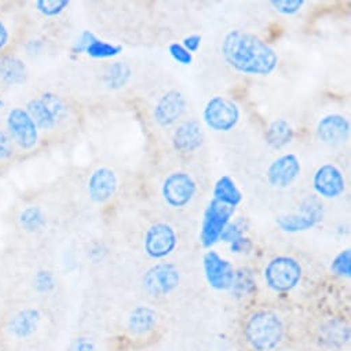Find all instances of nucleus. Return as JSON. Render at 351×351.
<instances>
[{"label":"nucleus","mask_w":351,"mask_h":351,"mask_svg":"<svg viewBox=\"0 0 351 351\" xmlns=\"http://www.w3.org/2000/svg\"><path fill=\"white\" fill-rule=\"evenodd\" d=\"M2 105H3V102H2V101H0V106H2Z\"/></svg>","instance_id":"39"},{"label":"nucleus","mask_w":351,"mask_h":351,"mask_svg":"<svg viewBox=\"0 0 351 351\" xmlns=\"http://www.w3.org/2000/svg\"><path fill=\"white\" fill-rule=\"evenodd\" d=\"M39 321L40 314L38 310L25 308L13 317L10 322V329L17 337H28L38 329Z\"/></svg>","instance_id":"19"},{"label":"nucleus","mask_w":351,"mask_h":351,"mask_svg":"<svg viewBox=\"0 0 351 351\" xmlns=\"http://www.w3.org/2000/svg\"><path fill=\"white\" fill-rule=\"evenodd\" d=\"M330 270L340 277H350L351 276V252L350 250H344L341 252H339L332 265H330Z\"/></svg>","instance_id":"28"},{"label":"nucleus","mask_w":351,"mask_h":351,"mask_svg":"<svg viewBox=\"0 0 351 351\" xmlns=\"http://www.w3.org/2000/svg\"><path fill=\"white\" fill-rule=\"evenodd\" d=\"M236 208L225 206L217 200H211L204 211L203 226L200 240L204 248H211L214 244L221 240V236L225 228L230 223Z\"/></svg>","instance_id":"7"},{"label":"nucleus","mask_w":351,"mask_h":351,"mask_svg":"<svg viewBox=\"0 0 351 351\" xmlns=\"http://www.w3.org/2000/svg\"><path fill=\"white\" fill-rule=\"evenodd\" d=\"M204 134L197 120L184 121L173 131L172 145L181 153H193L203 145Z\"/></svg>","instance_id":"17"},{"label":"nucleus","mask_w":351,"mask_h":351,"mask_svg":"<svg viewBox=\"0 0 351 351\" xmlns=\"http://www.w3.org/2000/svg\"><path fill=\"white\" fill-rule=\"evenodd\" d=\"M128 325L131 332L136 335H143L152 330L153 326L156 325V313L150 307L139 306L131 313Z\"/></svg>","instance_id":"22"},{"label":"nucleus","mask_w":351,"mask_h":351,"mask_svg":"<svg viewBox=\"0 0 351 351\" xmlns=\"http://www.w3.org/2000/svg\"><path fill=\"white\" fill-rule=\"evenodd\" d=\"M169 56L181 65H191L193 62V54H191L180 43H171L168 47Z\"/></svg>","instance_id":"32"},{"label":"nucleus","mask_w":351,"mask_h":351,"mask_svg":"<svg viewBox=\"0 0 351 351\" xmlns=\"http://www.w3.org/2000/svg\"><path fill=\"white\" fill-rule=\"evenodd\" d=\"M203 263H204L206 278L213 288L218 291H225L232 288L236 273L229 261L223 259L215 251H208L204 255Z\"/></svg>","instance_id":"13"},{"label":"nucleus","mask_w":351,"mask_h":351,"mask_svg":"<svg viewBox=\"0 0 351 351\" xmlns=\"http://www.w3.org/2000/svg\"><path fill=\"white\" fill-rule=\"evenodd\" d=\"M186 110V99L181 91L171 90L156 104L153 119L160 127H169L177 123Z\"/></svg>","instance_id":"14"},{"label":"nucleus","mask_w":351,"mask_h":351,"mask_svg":"<svg viewBox=\"0 0 351 351\" xmlns=\"http://www.w3.org/2000/svg\"><path fill=\"white\" fill-rule=\"evenodd\" d=\"M324 218V204L318 196H307L300 204V213L281 215L276 219L277 226L287 233L306 232L317 226Z\"/></svg>","instance_id":"3"},{"label":"nucleus","mask_w":351,"mask_h":351,"mask_svg":"<svg viewBox=\"0 0 351 351\" xmlns=\"http://www.w3.org/2000/svg\"><path fill=\"white\" fill-rule=\"evenodd\" d=\"M232 288L240 295H247V293L252 292L254 288H255V281L252 278L251 271L240 270L239 274H234Z\"/></svg>","instance_id":"29"},{"label":"nucleus","mask_w":351,"mask_h":351,"mask_svg":"<svg viewBox=\"0 0 351 351\" xmlns=\"http://www.w3.org/2000/svg\"><path fill=\"white\" fill-rule=\"evenodd\" d=\"M302 278V266L291 256H277L271 259L265 269L267 285L277 292L293 289Z\"/></svg>","instance_id":"4"},{"label":"nucleus","mask_w":351,"mask_h":351,"mask_svg":"<svg viewBox=\"0 0 351 351\" xmlns=\"http://www.w3.org/2000/svg\"><path fill=\"white\" fill-rule=\"evenodd\" d=\"M131 77V69L125 62H114L105 72V83L112 90L124 87Z\"/></svg>","instance_id":"24"},{"label":"nucleus","mask_w":351,"mask_h":351,"mask_svg":"<svg viewBox=\"0 0 351 351\" xmlns=\"http://www.w3.org/2000/svg\"><path fill=\"white\" fill-rule=\"evenodd\" d=\"M304 0H271L270 5L273 9L284 16H293L302 10Z\"/></svg>","instance_id":"31"},{"label":"nucleus","mask_w":351,"mask_h":351,"mask_svg":"<svg viewBox=\"0 0 351 351\" xmlns=\"http://www.w3.org/2000/svg\"><path fill=\"white\" fill-rule=\"evenodd\" d=\"M0 77L9 84H20L27 77V68L16 57H5L0 61Z\"/></svg>","instance_id":"23"},{"label":"nucleus","mask_w":351,"mask_h":351,"mask_svg":"<svg viewBox=\"0 0 351 351\" xmlns=\"http://www.w3.org/2000/svg\"><path fill=\"white\" fill-rule=\"evenodd\" d=\"M35 285L39 292H49L54 288V277L50 271H39L35 277Z\"/></svg>","instance_id":"34"},{"label":"nucleus","mask_w":351,"mask_h":351,"mask_svg":"<svg viewBox=\"0 0 351 351\" xmlns=\"http://www.w3.org/2000/svg\"><path fill=\"white\" fill-rule=\"evenodd\" d=\"M13 139L12 136L3 131L0 130V160H8L13 156Z\"/></svg>","instance_id":"33"},{"label":"nucleus","mask_w":351,"mask_h":351,"mask_svg":"<svg viewBox=\"0 0 351 351\" xmlns=\"http://www.w3.org/2000/svg\"><path fill=\"white\" fill-rule=\"evenodd\" d=\"M20 222H21V225L25 230L35 232V230H39L45 225L46 218H45V214L40 208L29 207L21 214Z\"/></svg>","instance_id":"27"},{"label":"nucleus","mask_w":351,"mask_h":351,"mask_svg":"<svg viewBox=\"0 0 351 351\" xmlns=\"http://www.w3.org/2000/svg\"><path fill=\"white\" fill-rule=\"evenodd\" d=\"M68 6H69L68 0H39V2H36L38 10H39L42 14L47 16V17L58 16V14L62 13Z\"/></svg>","instance_id":"30"},{"label":"nucleus","mask_w":351,"mask_h":351,"mask_svg":"<svg viewBox=\"0 0 351 351\" xmlns=\"http://www.w3.org/2000/svg\"><path fill=\"white\" fill-rule=\"evenodd\" d=\"M225 61L237 72L250 76H269L278 65V56L259 36L245 31H230L222 42Z\"/></svg>","instance_id":"1"},{"label":"nucleus","mask_w":351,"mask_h":351,"mask_svg":"<svg viewBox=\"0 0 351 351\" xmlns=\"http://www.w3.org/2000/svg\"><path fill=\"white\" fill-rule=\"evenodd\" d=\"M178 236L168 223L158 222L152 225L145 233V252L153 259H162L172 254L177 247Z\"/></svg>","instance_id":"8"},{"label":"nucleus","mask_w":351,"mask_h":351,"mask_svg":"<svg viewBox=\"0 0 351 351\" xmlns=\"http://www.w3.org/2000/svg\"><path fill=\"white\" fill-rule=\"evenodd\" d=\"M196 191V181L185 171L171 172L161 186L162 199L172 208H184L188 206L195 197Z\"/></svg>","instance_id":"6"},{"label":"nucleus","mask_w":351,"mask_h":351,"mask_svg":"<svg viewBox=\"0 0 351 351\" xmlns=\"http://www.w3.org/2000/svg\"><path fill=\"white\" fill-rule=\"evenodd\" d=\"M204 123L217 132H229L240 121V109L229 98L213 97L203 112Z\"/></svg>","instance_id":"5"},{"label":"nucleus","mask_w":351,"mask_h":351,"mask_svg":"<svg viewBox=\"0 0 351 351\" xmlns=\"http://www.w3.org/2000/svg\"><path fill=\"white\" fill-rule=\"evenodd\" d=\"M284 326L277 314L258 311L251 315L245 326V336L251 346L259 351L274 348L282 339Z\"/></svg>","instance_id":"2"},{"label":"nucleus","mask_w":351,"mask_h":351,"mask_svg":"<svg viewBox=\"0 0 351 351\" xmlns=\"http://www.w3.org/2000/svg\"><path fill=\"white\" fill-rule=\"evenodd\" d=\"M146 291L153 296H162L173 291L180 284V271L171 263L153 266L143 277Z\"/></svg>","instance_id":"10"},{"label":"nucleus","mask_w":351,"mask_h":351,"mask_svg":"<svg viewBox=\"0 0 351 351\" xmlns=\"http://www.w3.org/2000/svg\"><path fill=\"white\" fill-rule=\"evenodd\" d=\"M94 39H95V36H94L91 32H84V34L80 36V39L77 40V43H76V46H75V51H79V53L86 51V49L88 47V45H90Z\"/></svg>","instance_id":"36"},{"label":"nucleus","mask_w":351,"mask_h":351,"mask_svg":"<svg viewBox=\"0 0 351 351\" xmlns=\"http://www.w3.org/2000/svg\"><path fill=\"white\" fill-rule=\"evenodd\" d=\"M27 112L35 121L36 127L42 130H50L57 124V119L50 110V108L45 104L42 98H36L28 102Z\"/></svg>","instance_id":"21"},{"label":"nucleus","mask_w":351,"mask_h":351,"mask_svg":"<svg viewBox=\"0 0 351 351\" xmlns=\"http://www.w3.org/2000/svg\"><path fill=\"white\" fill-rule=\"evenodd\" d=\"M121 51H123L121 46L110 45V43L102 42L97 38L86 49V53L93 58H112V57L119 56Z\"/></svg>","instance_id":"25"},{"label":"nucleus","mask_w":351,"mask_h":351,"mask_svg":"<svg viewBox=\"0 0 351 351\" xmlns=\"http://www.w3.org/2000/svg\"><path fill=\"white\" fill-rule=\"evenodd\" d=\"M302 171L300 160L293 153H285L273 160L267 168V182L274 188H288Z\"/></svg>","instance_id":"11"},{"label":"nucleus","mask_w":351,"mask_h":351,"mask_svg":"<svg viewBox=\"0 0 351 351\" xmlns=\"http://www.w3.org/2000/svg\"><path fill=\"white\" fill-rule=\"evenodd\" d=\"M221 240L230 243L232 251H234V252H241L245 250L247 245H250L248 239H244L243 230L236 223H229L225 228V230L221 236Z\"/></svg>","instance_id":"26"},{"label":"nucleus","mask_w":351,"mask_h":351,"mask_svg":"<svg viewBox=\"0 0 351 351\" xmlns=\"http://www.w3.org/2000/svg\"><path fill=\"white\" fill-rule=\"evenodd\" d=\"M8 127L12 139L23 149H32L38 143V127L27 110L13 109L8 117Z\"/></svg>","instance_id":"12"},{"label":"nucleus","mask_w":351,"mask_h":351,"mask_svg":"<svg viewBox=\"0 0 351 351\" xmlns=\"http://www.w3.org/2000/svg\"><path fill=\"white\" fill-rule=\"evenodd\" d=\"M9 40V31L8 28L5 27V24L0 21V50H2L5 47V45L8 43Z\"/></svg>","instance_id":"38"},{"label":"nucleus","mask_w":351,"mask_h":351,"mask_svg":"<svg viewBox=\"0 0 351 351\" xmlns=\"http://www.w3.org/2000/svg\"><path fill=\"white\" fill-rule=\"evenodd\" d=\"M293 128L285 119H276L266 131V141L273 149H282L293 139Z\"/></svg>","instance_id":"20"},{"label":"nucleus","mask_w":351,"mask_h":351,"mask_svg":"<svg viewBox=\"0 0 351 351\" xmlns=\"http://www.w3.org/2000/svg\"><path fill=\"white\" fill-rule=\"evenodd\" d=\"M117 189V177L108 167L97 168L88 180V195L94 203H106Z\"/></svg>","instance_id":"15"},{"label":"nucleus","mask_w":351,"mask_h":351,"mask_svg":"<svg viewBox=\"0 0 351 351\" xmlns=\"http://www.w3.org/2000/svg\"><path fill=\"white\" fill-rule=\"evenodd\" d=\"M200 45H202V36L199 35H192V36H188L184 39L182 42V46L191 53H196L199 49H200Z\"/></svg>","instance_id":"35"},{"label":"nucleus","mask_w":351,"mask_h":351,"mask_svg":"<svg viewBox=\"0 0 351 351\" xmlns=\"http://www.w3.org/2000/svg\"><path fill=\"white\" fill-rule=\"evenodd\" d=\"M213 195L214 200L233 208H236L243 202V195L240 189L229 175H222V177L215 182Z\"/></svg>","instance_id":"18"},{"label":"nucleus","mask_w":351,"mask_h":351,"mask_svg":"<svg viewBox=\"0 0 351 351\" xmlns=\"http://www.w3.org/2000/svg\"><path fill=\"white\" fill-rule=\"evenodd\" d=\"M313 188L322 199H336L343 195L346 181L341 171L336 165L326 162L318 167L314 172Z\"/></svg>","instance_id":"9"},{"label":"nucleus","mask_w":351,"mask_h":351,"mask_svg":"<svg viewBox=\"0 0 351 351\" xmlns=\"http://www.w3.org/2000/svg\"><path fill=\"white\" fill-rule=\"evenodd\" d=\"M71 351H94V344L87 337H80L76 340Z\"/></svg>","instance_id":"37"},{"label":"nucleus","mask_w":351,"mask_h":351,"mask_svg":"<svg viewBox=\"0 0 351 351\" xmlns=\"http://www.w3.org/2000/svg\"><path fill=\"white\" fill-rule=\"evenodd\" d=\"M317 135L326 145H340L348 139L350 123L341 114H328L318 121Z\"/></svg>","instance_id":"16"}]
</instances>
